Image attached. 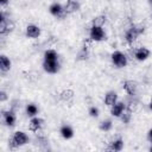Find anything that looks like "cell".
<instances>
[{
    "mask_svg": "<svg viewBox=\"0 0 152 152\" xmlns=\"http://www.w3.org/2000/svg\"><path fill=\"white\" fill-rule=\"evenodd\" d=\"M43 70L46 74L53 75L57 74L61 69V63H59V57L56 50L53 49H48L44 51L43 55Z\"/></svg>",
    "mask_w": 152,
    "mask_h": 152,
    "instance_id": "cell-1",
    "label": "cell"
},
{
    "mask_svg": "<svg viewBox=\"0 0 152 152\" xmlns=\"http://www.w3.org/2000/svg\"><path fill=\"white\" fill-rule=\"evenodd\" d=\"M30 142V137L24 131H15L10 139V147L18 148Z\"/></svg>",
    "mask_w": 152,
    "mask_h": 152,
    "instance_id": "cell-2",
    "label": "cell"
},
{
    "mask_svg": "<svg viewBox=\"0 0 152 152\" xmlns=\"http://www.w3.org/2000/svg\"><path fill=\"white\" fill-rule=\"evenodd\" d=\"M144 31H145V27L141 26V25H137V24L131 25L126 30V32H125V40H126V43L127 44H133L138 39V37L144 33Z\"/></svg>",
    "mask_w": 152,
    "mask_h": 152,
    "instance_id": "cell-3",
    "label": "cell"
},
{
    "mask_svg": "<svg viewBox=\"0 0 152 152\" xmlns=\"http://www.w3.org/2000/svg\"><path fill=\"white\" fill-rule=\"evenodd\" d=\"M110 61H112V64L118 68V69H122V68H126L127 64H128V59H127V56L126 53H124L122 51H113L112 55H110Z\"/></svg>",
    "mask_w": 152,
    "mask_h": 152,
    "instance_id": "cell-4",
    "label": "cell"
},
{
    "mask_svg": "<svg viewBox=\"0 0 152 152\" xmlns=\"http://www.w3.org/2000/svg\"><path fill=\"white\" fill-rule=\"evenodd\" d=\"M89 39L93 42H103L107 39V34L103 30V26L91 25L89 28Z\"/></svg>",
    "mask_w": 152,
    "mask_h": 152,
    "instance_id": "cell-5",
    "label": "cell"
},
{
    "mask_svg": "<svg viewBox=\"0 0 152 152\" xmlns=\"http://www.w3.org/2000/svg\"><path fill=\"white\" fill-rule=\"evenodd\" d=\"M49 12L52 17H55L56 19H59V20H63L66 18L68 13L65 12V8L62 4L59 2H52L50 6H49Z\"/></svg>",
    "mask_w": 152,
    "mask_h": 152,
    "instance_id": "cell-6",
    "label": "cell"
},
{
    "mask_svg": "<svg viewBox=\"0 0 152 152\" xmlns=\"http://www.w3.org/2000/svg\"><path fill=\"white\" fill-rule=\"evenodd\" d=\"M14 28V24L12 20H10L8 18L5 17L4 12H0V34L4 36L11 31H13Z\"/></svg>",
    "mask_w": 152,
    "mask_h": 152,
    "instance_id": "cell-7",
    "label": "cell"
},
{
    "mask_svg": "<svg viewBox=\"0 0 152 152\" xmlns=\"http://www.w3.org/2000/svg\"><path fill=\"white\" fill-rule=\"evenodd\" d=\"M2 120H4V124L12 128L15 126V122H17V115H15V110L13 108L8 109V110H4L2 112Z\"/></svg>",
    "mask_w": 152,
    "mask_h": 152,
    "instance_id": "cell-8",
    "label": "cell"
},
{
    "mask_svg": "<svg viewBox=\"0 0 152 152\" xmlns=\"http://www.w3.org/2000/svg\"><path fill=\"white\" fill-rule=\"evenodd\" d=\"M110 108V115L112 116H114V118H120L121 115H122V113L126 110V108H127V104L124 102V101H116L112 107H109Z\"/></svg>",
    "mask_w": 152,
    "mask_h": 152,
    "instance_id": "cell-9",
    "label": "cell"
},
{
    "mask_svg": "<svg viewBox=\"0 0 152 152\" xmlns=\"http://www.w3.org/2000/svg\"><path fill=\"white\" fill-rule=\"evenodd\" d=\"M44 126V119L39 118L38 115L36 116H32L30 119V122H28V129L31 132H34V133H38Z\"/></svg>",
    "mask_w": 152,
    "mask_h": 152,
    "instance_id": "cell-10",
    "label": "cell"
},
{
    "mask_svg": "<svg viewBox=\"0 0 152 152\" xmlns=\"http://www.w3.org/2000/svg\"><path fill=\"white\" fill-rule=\"evenodd\" d=\"M122 88H124V90L126 91V94L128 96H135L137 95L138 84H137L135 81H133V80H126L122 83Z\"/></svg>",
    "mask_w": 152,
    "mask_h": 152,
    "instance_id": "cell-11",
    "label": "cell"
},
{
    "mask_svg": "<svg viewBox=\"0 0 152 152\" xmlns=\"http://www.w3.org/2000/svg\"><path fill=\"white\" fill-rule=\"evenodd\" d=\"M42 34V30L39 26L34 25V24H28L25 28V36L27 38H31V39H36L38 38L39 36Z\"/></svg>",
    "mask_w": 152,
    "mask_h": 152,
    "instance_id": "cell-12",
    "label": "cell"
},
{
    "mask_svg": "<svg viewBox=\"0 0 152 152\" xmlns=\"http://www.w3.org/2000/svg\"><path fill=\"white\" fill-rule=\"evenodd\" d=\"M151 55V51L145 48V46H141V48H138L135 51H134V58L138 61V62H144L146 61Z\"/></svg>",
    "mask_w": 152,
    "mask_h": 152,
    "instance_id": "cell-13",
    "label": "cell"
},
{
    "mask_svg": "<svg viewBox=\"0 0 152 152\" xmlns=\"http://www.w3.org/2000/svg\"><path fill=\"white\" fill-rule=\"evenodd\" d=\"M64 8H65V12L68 14H72L77 11H80L81 4H80L78 0H66V2L64 5Z\"/></svg>",
    "mask_w": 152,
    "mask_h": 152,
    "instance_id": "cell-14",
    "label": "cell"
},
{
    "mask_svg": "<svg viewBox=\"0 0 152 152\" xmlns=\"http://www.w3.org/2000/svg\"><path fill=\"white\" fill-rule=\"evenodd\" d=\"M59 134H61V137H62L63 139L69 140V139H71V138L74 137V128H72L70 125L64 124V125H62L61 128H59Z\"/></svg>",
    "mask_w": 152,
    "mask_h": 152,
    "instance_id": "cell-15",
    "label": "cell"
},
{
    "mask_svg": "<svg viewBox=\"0 0 152 152\" xmlns=\"http://www.w3.org/2000/svg\"><path fill=\"white\" fill-rule=\"evenodd\" d=\"M11 68H12L11 59L6 55L1 53L0 55V70H1V72H7L11 70Z\"/></svg>",
    "mask_w": 152,
    "mask_h": 152,
    "instance_id": "cell-16",
    "label": "cell"
},
{
    "mask_svg": "<svg viewBox=\"0 0 152 152\" xmlns=\"http://www.w3.org/2000/svg\"><path fill=\"white\" fill-rule=\"evenodd\" d=\"M118 100H119V99H118V94H116V91H114V90H109V91H107V93L104 94L103 101H104V104L108 106V107H112Z\"/></svg>",
    "mask_w": 152,
    "mask_h": 152,
    "instance_id": "cell-17",
    "label": "cell"
},
{
    "mask_svg": "<svg viewBox=\"0 0 152 152\" xmlns=\"http://www.w3.org/2000/svg\"><path fill=\"white\" fill-rule=\"evenodd\" d=\"M108 150L109 151H114V152H120L124 150V140L121 138H116L114 140H112L108 145Z\"/></svg>",
    "mask_w": 152,
    "mask_h": 152,
    "instance_id": "cell-18",
    "label": "cell"
},
{
    "mask_svg": "<svg viewBox=\"0 0 152 152\" xmlns=\"http://www.w3.org/2000/svg\"><path fill=\"white\" fill-rule=\"evenodd\" d=\"M25 113H26L27 116L32 118V116L38 115V113H39V108H38L34 103H27L26 107H25Z\"/></svg>",
    "mask_w": 152,
    "mask_h": 152,
    "instance_id": "cell-19",
    "label": "cell"
},
{
    "mask_svg": "<svg viewBox=\"0 0 152 152\" xmlns=\"http://www.w3.org/2000/svg\"><path fill=\"white\" fill-rule=\"evenodd\" d=\"M99 128L102 131V132H109L112 128H113V121L110 119H104L100 122L99 125Z\"/></svg>",
    "mask_w": 152,
    "mask_h": 152,
    "instance_id": "cell-20",
    "label": "cell"
},
{
    "mask_svg": "<svg viewBox=\"0 0 152 152\" xmlns=\"http://www.w3.org/2000/svg\"><path fill=\"white\" fill-rule=\"evenodd\" d=\"M88 57H89V50H88V48L86 45H83L81 48V50L77 52L76 59L77 61H86V59H88Z\"/></svg>",
    "mask_w": 152,
    "mask_h": 152,
    "instance_id": "cell-21",
    "label": "cell"
},
{
    "mask_svg": "<svg viewBox=\"0 0 152 152\" xmlns=\"http://www.w3.org/2000/svg\"><path fill=\"white\" fill-rule=\"evenodd\" d=\"M131 118H132V109L131 108H126V110L122 113V115L119 118L120 120H121V122L122 124H128L129 121H131Z\"/></svg>",
    "mask_w": 152,
    "mask_h": 152,
    "instance_id": "cell-22",
    "label": "cell"
},
{
    "mask_svg": "<svg viewBox=\"0 0 152 152\" xmlns=\"http://www.w3.org/2000/svg\"><path fill=\"white\" fill-rule=\"evenodd\" d=\"M106 21H107V18H106V15H97V17H95V18L93 19V21H91V25L103 26V25L106 24Z\"/></svg>",
    "mask_w": 152,
    "mask_h": 152,
    "instance_id": "cell-23",
    "label": "cell"
},
{
    "mask_svg": "<svg viewBox=\"0 0 152 152\" xmlns=\"http://www.w3.org/2000/svg\"><path fill=\"white\" fill-rule=\"evenodd\" d=\"M74 97V91L71 90V89H66V90H63L62 93H61V99L63 100V101H69V100H71Z\"/></svg>",
    "mask_w": 152,
    "mask_h": 152,
    "instance_id": "cell-24",
    "label": "cell"
},
{
    "mask_svg": "<svg viewBox=\"0 0 152 152\" xmlns=\"http://www.w3.org/2000/svg\"><path fill=\"white\" fill-rule=\"evenodd\" d=\"M88 114H89L90 118L96 119V118L100 115V109H99L96 106H90L89 109H88Z\"/></svg>",
    "mask_w": 152,
    "mask_h": 152,
    "instance_id": "cell-25",
    "label": "cell"
},
{
    "mask_svg": "<svg viewBox=\"0 0 152 152\" xmlns=\"http://www.w3.org/2000/svg\"><path fill=\"white\" fill-rule=\"evenodd\" d=\"M7 99H8L7 93L5 90H0V102H5L7 101Z\"/></svg>",
    "mask_w": 152,
    "mask_h": 152,
    "instance_id": "cell-26",
    "label": "cell"
},
{
    "mask_svg": "<svg viewBox=\"0 0 152 152\" xmlns=\"http://www.w3.org/2000/svg\"><path fill=\"white\" fill-rule=\"evenodd\" d=\"M147 140L150 141V144H152V128H150L147 132Z\"/></svg>",
    "mask_w": 152,
    "mask_h": 152,
    "instance_id": "cell-27",
    "label": "cell"
},
{
    "mask_svg": "<svg viewBox=\"0 0 152 152\" xmlns=\"http://www.w3.org/2000/svg\"><path fill=\"white\" fill-rule=\"evenodd\" d=\"M8 2H10V0H0V5H1L2 7H4V6H6Z\"/></svg>",
    "mask_w": 152,
    "mask_h": 152,
    "instance_id": "cell-28",
    "label": "cell"
},
{
    "mask_svg": "<svg viewBox=\"0 0 152 152\" xmlns=\"http://www.w3.org/2000/svg\"><path fill=\"white\" fill-rule=\"evenodd\" d=\"M148 108H150V109L152 110V99L150 100V103H148Z\"/></svg>",
    "mask_w": 152,
    "mask_h": 152,
    "instance_id": "cell-29",
    "label": "cell"
},
{
    "mask_svg": "<svg viewBox=\"0 0 152 152\" xmlns=\"http://www.w3.org/2000/svg\"><path fill=\"white\" fill-rule=\"evenodd\" d=\"M146 1H147V4H148L151 7H152V0H146Z\"/></svg>",
    "mask_w": 152,
    "mask_h": 152,
    "instance_id": "cell-30",
    "label": "cell"
},
{
    "mask_svg": "<svg viewBox=\"0 0 152 152\" xmlns=\"http://www.w3.org/2000/svg\"><path fill=\"white\" fill-rule=\"evenodd\" d=\"M150 152H152V144H151V146H150Z\"/></svg>",
    "mask_w": 152,
    "mask_h": 152,
    "instance_id": "cell-31",
    "label": "cell"
}]
</instances>
